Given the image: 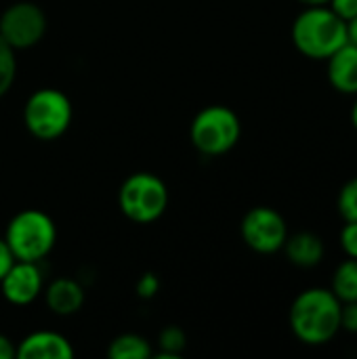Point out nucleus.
Wrapping results in <instances>:
<instances>
[{
	"label": "nucleus",
	"mask_w": 357,
	"mask_h": 359,
	"mask_svg": "<svg viewBox=\"0 0 357 359\" xmlns=\"http://www.w3.org/2000/svg\"><path fill=\"white\" fill-rule=\"evenodd\" d=\"M351 124H353V128L357 130V95L356 101H353V107H351Z\"/></svg>",
	"instance_id": "bb28decb"
},
{
	"label": "nucleus",
	"mask_w": 357,
	"mask_h": 359,
	"mask_svg": "<svg viewBox=\"0 0 357 359\" xmlns=\"http://www.w3.org/2000/svg\"><path fill=\"white\" fill-rule=\"evenodd\" d=\"M347 40L357 46V17H353L351 21H347Z\"/></svg>",
	"instance_id": "393cba45"
},
{
	"label": "nucleus",
	"mask_w": 357,
	"mask_h": 359,
	"mask_svg": "<svg viewBox=\"0 0 357 359\" xmlns=\"http://www.w3.org/2000/svg\"><path fill=\"white\" fill-rule=\"evenodd\" d=\"M15 355H17V347H15V343H13L8 337L0 334V359H13Z\"/></svg>",
	"instance_id": "b1692460"
},
{
	"label": "nucleus",
	"mask_w": 357,
	"mask_h": 359,
	"mask_svg": "<svg viewBox=\"0 0 357 359\" xmlns=\"http://www.w3.org/2000/svg\"><path fill=\"white\" fill-rule=\"evenodd\" d=\"M154 353L151 345L147 339H143L141 334H120L116 337L109 347H107V355L112 359H149Z\"/></svg>",
	"instance_id": "4468645a"
},
{
	"label": "nucleus",
	"mask_w": 357,
	"mask_h": 359,
	"mask_svg": "<svg viewBox=\"0 0 357 359\" xmlns=\"http://www.w3.org/2000/svg\"><path fill=\"white\" fill-rule=\"evenodd\" d=\"M330 290L341 303H356L357 301V259H345L332 276Z\"/></svg>",
	"instance_id": "2eb2a0df"
},
{
	"label": "nucleus",
	"mask_w": 357,
	"mask_h": 359,
	"mask_svg": "<svg viewBox=\"0 0 357 359\" xmlns=\"http://www.w3.org/2000/svg\"><path fill=\"white\" fill-rule=\"evenodd\" d=\"M194 147L204 156H223L231 151L242 137V122L227 105H208L200 109L189 126Z\"/></svg>",
	"instance_id": "423d86ee"
},
{
	"label": "nucleus",
	"mask_w": 357,
	"mask_h": 359,
	"mask_svg": "<svg viewBox=\"0 0 357 359\" xmlns=\"http://www.w3.org/2000/svg\"><path fill=\"white\" fill-rule=\"evenodd\" d=\"M341 330H347L349 334H357V301L356 303H343Z\"/></svg>",
	"instance_id": "4be33fe9"
},
{
	"label": "nucleus",
	"mask_w": 357,
	"mask_h": 359,
	"mask_svg": "<svg viewBox=\"0 0 357 359\" xmlns=\"http://www.w3.org/2000/svg\"><path fill=\"white\" fill-rule=\"evenodd\" d=\"M339 244L349 259H357V221H345V227L339 236Z\"/></svg>",
	"instance_id": "6ab92c4d"
},
{
	"label": "nucleus",
	"mask_w": 357,
	"mask_h": 359,
	"mask_svg": "<svg viewBox=\"0 0 357 359\" xmlns=\"http://www.w3.org/2000/svg\"><path fill=\"white\" fill-rule=\"evenodd\" d=\"M187 347V334L179 326H166L158 337V359H181Z\"/></svg>",
	"instance_id": "dca6fc26"
},
{
	"label": "nucleus",
	"mask_w": 357,
	"mask_h": 359,
	"mask_svg": "<svg viewBox=\"0 0 357 359\" xmlns=\"http://www.w3.org/2000/svg\"><path fill=\"white\" fill-rule=\"evenodd\" d=\"M15 263V257L8 248V244L4 242V238H0V280L4 278V273L11 269V265Z\"/></svg>",
	"instance_id": "5701e85b"
},
{
	"label": "nucleus",
	"mask_w": 357,
	"mask_h": 359,
	"mask_svg": "<svg viewBox=\"0 0 357 359\" xmlns=\"http://www.w3.org/2000/svg\"><path fill=\"white\" fill-rule=\"evenodd\" d=\"M305 6H320V4H328V0H297Z\"/></svg>",
	"instance_id": "a878e982"
},
{
	"label": "nucleus",
	"mask_w": 357,
	"mask_h": 359,
	"mask_svg": "<svg viewBox=\"0 0 357 359\" xmlns=\"http://www.w3.org/2000/svg\"><path fill=\"white\" fill-rule=\"evenodd\" d=\"M240 233L250 250L259 255H274L284 248L288 225L276 208L255 206L244 215L240 223Z\"/></svg>",
	"instance_id": "0eeeda50"
},
{
	"label": "nucleus",
	"mask_w": 357,
	"mask_h": 359,
	"mask_svg": "<svg viewBox=\"0 0 357 359\" xmlns=\"http://www.w3.org/2000/svg\"><path fill=\"white\" fill-rule=\"evenodd\" d=\"M118 206L122 215L133 223H154L168 208L166 183L154 172H133L120 185Z\"/></svg>",
	"instance_id": "39448f33"
},
{
	"label": "nucleus",
	"mask_w": 357,
	"mask_h": 359,
	"mask_svg": "<svg viewBox=\"0 0 357 359\" xmlns=\"http://www.w3.org/2000/svg\"><path fill=\"white\" fill-rule=\"evenodd\" d=\"M46 32V15L36 2H15L0 15V36L15 48L25 50L36 46Z\"/></svg>",
	"instance_id": "6e6552de"
},
{
	"label": "nucleus",
	"mask_w": 357,
	"mask_h": 359,
	"mask_svg": "<svg viewBox=\"0 0 357 359\" xmlns=\"http://www.w3.org/2000/svg\"><path fill=\"white\" fill-rule=\"evenodd\" d=\"M72 118V101L59 88H40L32 93L23 105V124L29 135L40 141H55L63 137Z\"/></svg>",
	"instance_id": "20e7f679"
},
{
	"label": "nucleus",
	"mask_w": 357,
	"mask_h": 359,
	"mask_svg": "<svg viewBox=\"0 0 357 359\" xmlns=\"http://www.w3.org/2000/svg\"><path fill=\"white\" fill-rule=\"evenodd\" d=\"M135 290H137V297L139 299H154L156 294H158V290H160V280H158V276L156 273H143L139 280H137V284H135Z\"/></svg>",
	"instance_id": "aec40b11"
},
{
	"label": "nucleus",
	"mask_w": 357,
	"mask_h": 359,
	"mask_svg": "<svg viewBox=\"0 0 357 359\" xmlns=\"http://www.w3.org/2000/svg\"><path fill=\"white\" fill-rule=\"evenodd\" d=\"M46 307L55 316H74L84 305V288L72 278H57L42 290Z\"/></svg>",
	"instance_id": "f8f14e48"
},
{
	"label": "nucleus",
	"mask_w": 357,
	"mask_h": 359,
	"mask_svg": "<svg viewBox=\"0 0 357 359\" xmlns=\"http://www.w3.org/2000/svg\"><path fill=\"white\" fill-rule=\"evenodd\" d=\"M4 242L8 244L15 261L40 263L57 244V225L46 212L27 208L8 221Z\"/></svg>",
	"instance_id": "7ed1b4c3"
},
{
	"label": "nucleus",
	"mask_w": 357,
	"mask_h": 359,
	"mask_svg": "<svg viewBox=\"0 0 357 359\" xmlns=\"http://www.w3.org/2000/svg\"><path fill=\"white\" fill-rule=\"evenodd\" d=\"M282 250L286 252V259L292 265L303 269L316 267L324 259V242L311 231H299L295 236H288Z\"/></svg>",
	"instance_id": "ddd939ff"
},
{
	"label": "nucleus",
	"mask_w": 357,
	"mask_h": 359,
	"mask_svg": "<svg viewBox=\"0 0 357 359\" xmlns=\"http://www.w3.org/2000/svg\"><path fill=\"white\" fill-rule=\"evenodd\" d=\"M343 303L330 288H307L290 305L288 324L292 334L309 347L330 343L341 330Z\"/></svg>",
	"instance_id": "f257e3e1"
},
{
	"label": "nucleus",
	"mask_w": 357,
	"mask_h": 359,
	"mask_svg": "<svg viewBox=\"0 0 357 359\" xmlns=\"http://www.w3.org/2000/svg\"><path fill=\"white\" fill-rule=\"evenodd\" d=\"M337 208H339V215L343 217V221H357V177L349 179L341 187Z\"/></svg>",
	"instance_id": "a211bd4d"
},
{
	"label": "nucleus",
	"mask_w": 357,
	"mask_h": 359,
	"mask_svg": "<svg viewBox=\"0 0 357 359\" xmlns=\"http://www.w3.org/2000/svg\"><path fill=\"white\" fill-rule=\"evenodd\" d=\"M21 359H72L74 347L72 343L53 330H38L27 334L17 345V355Z\"/></svg>",
	"instance_id": "9d476101"
},
{
	"label": "nucleus",
	"mask_w": 357,
	"mask_h": 359,
	"mask_svg": "<svg viewBox=\"0 0 357 359\" xmlns=\"http://www.w3.org/2000/svg\"><path fill=\"white\" fill-rule=\"evenodd\" d=\"M328 82L343 95H357V46L347 42L326 59Z\"/></svg>",
	"instance_id": "9b49d317"
},
{
	"label": "nucleus",
	"mask_w": 357,
	"mask_h": 359,
	"mask_svg": "<svg viewBox=\"0 0 357 359\" xmlns=\"http://www.w3.org/2000/svg\"><path fill=\"white\" fill-rule=\"evenodd\" d=\"M328 8L345 23L357 17V0H328Z\"/></svg>",
	"instance_id": "412c9836"
},
{
	"label": "nucleus",
	"mask_w": 357,
	"mask_h": 359,
	"mask_svg": "<svg viewBox=\"0 0 357 359\" xmlns=\"http://www.w3.org/2000/svg\"><path fill=\"white\" fill-rule=\"evenodd\" d=\"M15 48L0 36V97H4L17 76V57Z\"/></svg>",
	"instance_id": "f3484780"
},
{
	"label": "nucleus",
	"mask_w": 357,
	"mask_h": 359,
	"mask_svg": "<svg viewBox=\"0 0 357 359\" xmlns=\"http://www.w3.org/2000/svg\"><path fill=\"white\" fill-rule=\"evenodd\" d=\"M2 297L17 307L32 305L44 290V278L38 263L29 261H15L11 269L0 280Z\"/></svg>",
	"instance_id": "1a4fd4ad"
},
{
	"label": "nucleus",
	"mask_w": 357,
	"mask_h": 359,
	"mask_svg": "<svg viewBox=\"0 0 357 359\" xmlns=\"http://www.w3.org/2000/svg\"><path fill=\"white\" fill-rule=\"evenodd\" d=\"M292 44L301 55L316 61H326L343 44H347V23L337 17L328 4L307 6L292 21Z\"/></svg>",
	"instance_id": "f03ea898"
}]
</instances>
